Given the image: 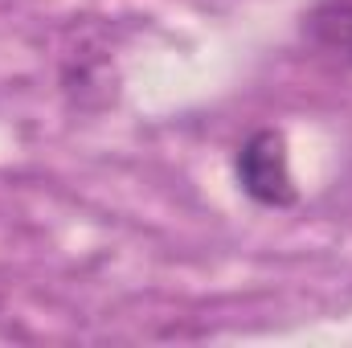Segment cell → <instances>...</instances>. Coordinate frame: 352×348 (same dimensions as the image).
I'll return each mask as SVG.
<instances>
[{"mask_svg":"<svg viewBox=\"0 0 352 348\" xmlns=\"http://www.w3.org/2000/svg\"><path fill=\"white\" fill-rule=\"evenodd\" d=\"M238 180L246 188V197H254L258 205H291L295 201V180H291V156H287V140L278 131H254L242 152H238Z\"/></svg>","mask_w":352,"mask_h":348,"instance_id":"cell-1","label":"cell"},{"mask_svg":"<svg viewBox=\"0 0 352 348\" xmlns=\"http://www.w3.org/2000/svg\"><path fill=\"white\" fill-rule=\"evenodd\" d=\"M307 29L320 50H328L332 58L352 66V0H324L307 17Z\"/></svg>","mask_w":352,"mask_h":348,"instance_id":"cell-2","label":"cell"}]
</instances>
